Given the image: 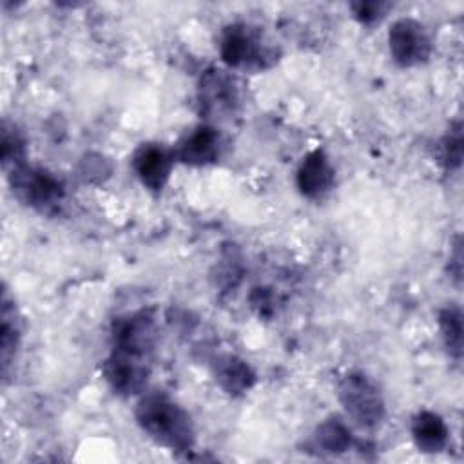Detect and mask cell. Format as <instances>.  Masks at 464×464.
<instances>
[{
	"mask_svg": "<svg viewBox=\"0 0 464 464\" xmlns=\"http://www.w3.org/2000/svg\"><path fill=\"white\" fill-rule=\"evenodd\" d=\"M134 415L140 428L154 442L172 451H187L194 446L196 433L190 415L165 392H147Z\"/></svg>",
	"mask_w": 464,
	"mask_h": 464,
	"instance_id": "1",
	"label": "cell"
},
{
	"mask_svg": "<svg viewBox=\"0 0 464 464\" xmlns=\"http://www.w3.org/2000/svg\"><path fill=\"white\" fill-rule=\"evenodd\" d=\"M111 355L150 364L156 344V319L152 310L141 308L116 317L111 328Z\"/></svg>",
	"mask_w": 464,
	"mask_h": 464,
	"instance_id": "2",
	"label": "cell"
},
{
	"mask_svg": "<svg viewBox=\"0 0 464 464\" xmlns=\"http://www.w3.org/2000/svg\"><path fill=\"white\" fill-rule=\"evenodd\" d=\"M339 401L346 413L362 428H375L386 408L379 386L362 372H352L339 382Z\"/></svg>",
	"mask_w": 464,
	"mask_h": 464,
	"instance_id": "3",
	"label": "cell"
},
{
	"mask_svg": "<svg viewBox=\"0 0 464 464\" xmlns=\"http://www.w3.org/2000/svg\"><path fill=\"white\" fill-rule=\"evenodd\" d=\"M221 60L234 69H265L274 60V51L263 44L259 31L246 24L225 27L219 40Z\"/></svg>",
	"mask_w": 464,
	"mask_h": 464,
	"instance_id": "4",
	"label": "cell"
},
{
	"mask_svg": "<svg viewBox=\"0 0 464 464\" xmlns=\"http://www.w3.org/2000/svg\"><path fill=\"white\" fill-rule=\"evenodd\" d=\"M9 183L22 203L40 212H51L56 208L65 194L62 181L53 172L27 163L11 169Z\"/></svg>",
	"mask_w": 464,
	"mask_h": 464,
	"instance_id": "5",
	"label": "cell"
},
{
	"mask_svg": "<svg viewBox=\"0 0 464 464\" xmlns=\"http://www.w3.org/2000/svg\"><path fill=\"white\" fill-rule=\"evenodd\" d=\"M390 54L401 67L424 63L431 54V38L426 27L415 18H399L388 31Z\"/></svg>",
	"mask_w": 464,
	"mask_h": 464,
	"instance_id": "6",
	"label": "cell"
},
{
	"mask_svg": "<svg viewBox=\"0 0 464 464\" xmlns=\"http://www.w3.org/2000/svg\"><path fill=\"white\" fill-rule=\"evenodd\" d=\"M174 160H176L174 150L163 147L161 143L147 141L134 150L130 158V165L138 179L149 190L160 192L163 190V187L170 178Z\"/></svg>",
	"mask_w": 464,
	"mask_h": 464,
	"instance_id": "7",
	"label": "cell"
},
{
	"mask_svg": "<svg viewBox=\"0 0 464 464\" xmlns=\"http://www.w3.org/2000/svg\"><path fill=\"white\" fill-rule=\"evenodd\" d=\"M172 150L174 158L185 165H208L218 161L221 154V134L216 127L201 123L187 130Z\"/></svg>",
	"mask_w": 464,
	"mask_h": 464,
	"instance_id": "8",
	"label": "cell"
},
{
	"mask_svg": "<svg viewBox=\"0 0 464 464\" xmlns=\"http://www.w3.org/2000/svg\"><path fill=\"white\" fill-rule=\"evenodd\" d=\"M295 183L304 198L323 199L335 183V169L330 158L321 149L308 152L297 169Z\"/></svg>",
	"mask_w": 464,
	"mask_h": 464,
	"instance_id": "9",
	"label": "cell"
},
{
	"mask_svg": "<svg viewBox=\"0 0 464 464\" xmlns=\"http://www.w3.org/2000/svg\"><path fill=\"white\" fill-rule=\"evenodd\" d=\"M199 98L205 112L221 114L225 111H232L237 103V91L234 80L225 74V71H208L201 78Z\"/></svg>",
	"mask_w": 464,
	"mask_h": 464,
	"instance_id": "10",
	"label": "cell"
},
{
	"mask_svg": "<svg viewBox=\"0 0 464 464\" xmlns=\"http://www.w3.org/2000/svg\"><path fill=\"white\" fill-rule=\"evenodd\" d=\"M411 437L420 451L439 453L448 444L450 430L440 415L422 410L411 420Z\"/></svg>",
	"mask_w": 464,
	"mask_h": 464,
	"instance_id": "11",
	"label": "cell"
},
{
	"mask_svg": "<svg viewBox=\"0 0 464 464\" xmlns=\"http://www.w3.org/2000/svg\"><path fill=\"white\" fill-rule=\"evenodd\" d=\"M22 341V319L7 292L2 297V328H0V348H2V373L9 372V364L14 361L16 350Z\"/></svg>",
	"mask_w": 464,
	"mask_h": 464,
	"instance_id": "12",
	"label": "cell"
},
{
	"mask_svg": "<svg viewBox=\"0 0 464 464\" xmlns=\"http://www.w3.org/2000/svg\"><path fill=\"white\" fill-rule=\"evenodd\" d=\"M216 381L227 393H243L254 384L252 368L236 355H221L214 362Z\"/></svg>",
	"mask_w": 464,
	"mask_h": 464,
	"instance_id": "13",
	"label": "cell"
},
{
	"mask_svg": "<svg viewBox=\"0 0 464 464\" xmlns=\"http://www.w3.org/2000/svg\"><path fill=\"white\" fill-rule=\"evenodd\" d=\"M315 446L328 453H343L352 446V431L350 428L339 419L330 417L323 420L315 430Z\"/></svg>",
	"mask_w": 464,
	"mask_h": 464,
	"instance_id": "14",
	"label": "cell"
},
{
	"mask_svg": "<svg viewBox=\"0 0 464 464\" xmlns=\"http://www.w3.org/2000/svg\"><path fill=\"white\" fill-rule=\"evenodd\" d=\"M439 326L444 344L451 357L459 359L462 353V314L457 304H450L439 312Z\"/></svg>",
	"mask_w": 464,
	"mask_h": 464,
	"instance_id": "15",
	"label": "cell"
},
{
	"mask_svg": "<svg viewBox=\"0 0 464 464\" xmlns=\"http://www.w3.org/2000/svg\"><path fill=\"white\" fill-rule=\"evenodd\" d=\"M25 143L20 136V132L14 127H9L7 121H4L2 127V161L7 167L9 163L13 167L25 163Z\"/></svg>",
	"mask_w": 464,
	"mask_h": 464,
	"instance_id": "16",
	"label": "cell"
},
{
	"mask_svg": "<svg viewBox=\"0 0 464 464\" xmlns=\"http://www.w3.org/2000/svg\"><path fill=\"white\" fill-rule=\"evenodd\" d=\"M462 160V132L460 123L450 129V132L439 143V161L446 169H457Z\"/></svg>",
	"mask_w": 464,
	"mask_h": 464,
	"instance_id": "17",
	"label": "cell"
},
{
	"mask_svg": "<svg viewBox=\"0 0 464 464\" xmlns=\"http://www.w3.org/2000/svg\"><path fill=\"white\" fill-rule=\"evenodd\" d=\"M350 7L359 22L373 24L386 14V11L390 9V4L370 0V2H353V4H350Z\"/></svg>",
	"mask_w": 464,
	"mask_h": 464,
	"instance_id": "18",
	"label": "cell"
}]
</instances>
